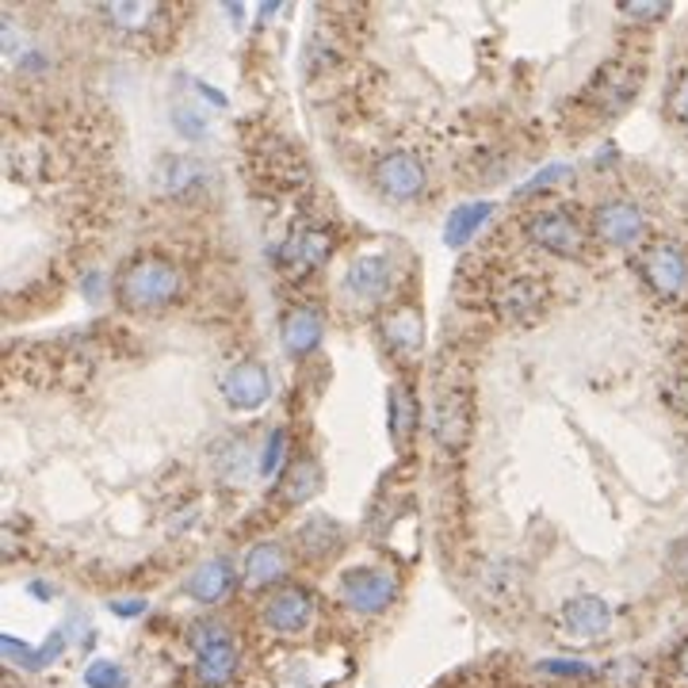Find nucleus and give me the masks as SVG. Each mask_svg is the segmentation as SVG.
<instances>
[{
	"label": "nucleus",
	"mask_w": 688,
	"mask_h": 688,
	"mask_svg": "<svg viewBox=\"0 0 688 688\" xmlns=\"http://www.w3.org/2000/svg\"><path fill=\"white\" fill-rule=\"evenodd\" d=\"M184 291V272L164 253H134L115 280V298L131 314H161L169 310Z\"/></svg>",
	"instance_id": "1"
},
{
	"label": "nucleus",
	"mask_w": 688,
	"mask_h": 688,
	"mask_svg": "<svg viewBox=\"0 0 688 688\" xmlns=\"http://www.w3.org/2000/svg\"><path fill=\"white\" fill-rule=\"evenodd\" d=\"M188 642H192V654H196V665H192V669H196L199 685L226 688L237 673V662H242L237 639L230 635V627L219 624V619H199V624H192Z\"/></svg>",
	"instance_id": "2"
},
{
	"label": "nucleus",
	"mask_w": 688,
	"mask_h": 688,
	"mask_svg": "<svg viewBox=\"0 0 688 688\" xmlns=\"http://www.w3.org/2000/svg\"><path fill=\"white\" fill-rule=\"evenodd\" d=\"M398 578L383 566H348L336 581V597L356 616H379L398 601Z\"/></svg>",
	"instance_id": "3"
},
{
	"label": "nucleus",
	"mask_w": 688,
	"mask_h": 688,
	"mask_svg": "<svg viewBox=\"0 0 688 688\" xmlns=\"http://www.w3.org/2000/svg\"><path fill=\"white\" fill-rule=\"evenodd\" d=\"M525 237L536 245V249L551 253V257H581L589 245V234L581 226V219L566 207H543V211H532L525 219Z\"/></svg>",
	"instance_id": "4"
},
{
	"label": "nucleus",
	"mask_w": 688,
	"mask_h": 688,
	"mask_svg": "<svg viewBox=\"0 0 688 688\" xmlns=\"http://www.w3.org/2000/svg\"><path fill=\"white\" fill-rule=\"evenodd\" d=\"M371 184H376V192L386 204L406 207L425 199V192H429V172H425L421 157L406 153V149H391V153L376 157V164H371Z\"/></svg>",
	"instance_id": "5"
},
{
	"label": "nucleus",
	"mask_w": 688,
	"mask_h": 688,
	"mask_svg": "<svg viewBox=\"0 0 688 688\" xmlns=\"http://www.w3.org/2000/svg\"><path fill=\"white\" fill-rule=\"evenodd\" d=\"M642 73L647 70H642V62H635V58H612L586 85V103H593L601 115H624L635 103V96H639Z\"/></svg>",
	"instance_id": "6"
},
{
	"label": "nucleus",
	"mask_w": 688,
	"mask_h": 688,
	"mask_svg": "<svg viewBox=\"0 0 688 688\" xmlns=\"http://www.w3.org/2000/svg\"><path fill=\"white\" fill-rule=\"evenodd\" d=\"M639 275L658 298L677 303L688 295V253L677 242H650L642 245Z\"/></svg>",
	"instance_id": "7"
},
{
	"label": "nucleus",
	"mask_w": 688,
	"mask_h": 688,
	"mask_svg": "<svg viewBox=\"0 0 688 688\" xmlns=\"http://www.w3.org/2000/svg\"><path fill=\"white\" fill-rule=\"evenodd\" d=\"M490 303H493V310H497V318L513 321V325H532V321H540L543 314H548L551 287L540 280V275H525V272L501 275Z\"/></svg>",
	"instance_id": "8"
},
{
	"label": "nucleus",
	"mask_w": 688,
	"mask_h": 688,
	"mask_svg": "<svg viewBox=\"0 0 688 688\" xmlns=\"http://www.w3.org/2000/svg\"><path fill=\"white\" fill-rule=\"evenodd\" d=\"M394 287H398V268L383 253H364L344 272V295L360 306H379Z\"/></svg>",
	"instance_id": "9"
},
{
	"label": "nucleus",
	"mask_w": 688,
	"mask_h": 688,
	"mask_svg": "<svg viewBox=\"0 0 688 688\" xmlns=\"http://www.w3.org/2000/svg\"><path fill=\"white\" fill-rule=\"evenodd\" d=\"M593 234L612 249H635L647 237V211L631 199H604L593 211Z\"/></svg>",
	"instance_id": "10"
},
{
	"label": "nucleus",
	"mask_w": 688,
	"mask_h": 688,
	"mask_svg": "<svg viewBox=\"0 0 688 688\" xmlns=\"http://www.w3.org/2000/svg\"><path fill=\"white\" fill-rule=\"evenodd\" d=\"M376 329H379V341H383V348L398 364H409V360H417V356H421V348H425V318H421V310H417V306H409V303L386 306V310L379 314Z\"/></svg>",
	"instance_id": "11"
},
{
	"label": "nucleus",
	"mask_w": 688,
	"mask_h": 688,
	"mask_svg": "<svg viewBox=\"0 0 688 688\" xmlns=\"http://www.w3.org/2000/svg\"><path fill=\"white\" fill-rule=\"evenodd\" d=\"M314 612H318V601H314L310 589L283 586L265 601V609H260V624H265L272 635H303L306 627L314 624Z\"/></svg>",
	"instance_id": "12"
},
{
	"label": "nucleus",
	"mask_w": 688,
	"mask_h": 688,
	"mask_svg": "<svg viewBox=\"0 0 688 688\" xmlns=\"http://www.w3.org/2000/svg\"><path fill=\"white\" fill-rule=\"evenodd\" d=\"M432 437L447 452H463L470 437V394L463 386H447L432 398Z\"/></svg>",
	"instance_id": "13"
},
{
	"label": "nucleus",
	"mask_w": 688,
	"mask_h": 688,
	"mask_svg": "<svg viewBox=\"0 0 688 688\" xmlns=\"http://www.w3.org/2000/svg\"><path fill=\"white\" fill-rule=\"evenodd\" d=\"M222 398H226L230 409H242V414H253V409L265 406V402L272 398V379H268L265 364L237 360L234 368L222 376Z\"/></svg>",
	"instance_id": "14"
},
{
	"label": "nucleus",
	"mask_w": 688,
	"mask_h": 688,
	"mask_svg": "<svg viewBox=\"0 0 688 688\" xmlns=\"http://www.w3.org/2000/svg\"><path fill=\"white\" fill-rule=\"evenodd\" d=\"M333 245L336 242L329 226H318V222L298 226L295 234L280 245V265L287 268V272H318V268L333 257Z\"/></svg>",
	"instance_id": "15"
},
{
	"label": "nucleus",
	"mask_w": 688,
	"mask_h": 688,
	"mask_svg": "<svg viewBox=\"0 0 688 688\" xmlns=\"http://www.w3.org/2000/svg\"><path fill=\"white\" fill-rule=\"evenodd\" d=\"M211 172L199 157H184V153H164L161 164H157V184H161L164 196L172 199H192L207 188Z\"/></svg>",
	"instance_id": "16"
},
{
	"label": "nucleus",
	"mask_w": 688,
	"mask_h": 688,
	"mask_svg": "<svg viewBox=\"0 0 688 688\" xmlns=\"http://www.w3.org/2000/svg\"><path fill=\"white\" fill-rule=\"evenodd\" d=\"M563 624L574 639H604L612 627V609L609 601H601L597 593H581L574 601H566Z\"/></svg>",
	"instance_id": "17"
},
{
	"label": "nucleus",
	"mask_w": 688,
	"mask_h": 688,
	"mask_svg": "<svg viewBox=\"0 0 688 688\" xmlns=\"http://www.w3.org/2000/svg\"><path fill=\"white\" fill-rule=\"evenodd\" d=\"M234 586H237V574H234V563H226V558H207V563H199L196 570L188 574V597L199 604H222L234 593Z\"/></svg>",
	"instance_id": "18"
},
{
	"label": "nucleus",
	"mask_w": 688,
	"mask_h": 688,
	"mask_svg": "<svg viewBox=\"0 0 688 688\" xmlns=\"http://www.w3.org/2000/svg\"><path fill=\"white\" fill-rule=\"evenodd\" d=\"M287 574V551L280 548L275 540H260L245 551L242 558V581L249 589H268Z\"/></svg>",
	"instance_id": "19"
},
{
	"label": "nucleus",
	"mask_w": 688,
	"mask_h": 688,
	"mask_svg": "<svg viewBox=\"0 0 688 688\" xmlns=\"http://www.w3.org/2000/svg\"><path fill=\"white\" fill-rule=\"evenodd\" d=\"M321 333H325V321H321L318 306H291L283 314V348L291 356H310L318 348Z\"/></svg>",
	"instance_id": "20"
},
{
	"label": "nucleus",
	"mask_w": 688,
	"mask_h": 688,
	"mask_svg": "<svg viewBox=\"0 0 688 688\" xmlns=\"http://www.w3.org/2000/svg\"><path fill=\"white\" fill-rule=\"evenodd\" d=\"M493 214V204L490 199H475V204H463L452 211V219L444 222V242L452 245V249H463V245L470 242V237L478 234V230L490 222Z\"/></svg>",
	"instance_id": "21"
},
{
	"label": "nucleus",
	"mask_w": 688,
	"mask_h": 688,
	"mask_svg": "<svg viewBox=\"0 0 688 688\" xmlns=\"http://www.w3.org/2000/svg\"><path fill=\"white\" fill-rule=\"evenodd\" d=\"M417 417H421V402H417L414 386L398 383L391 391V406H386V425H391V437L398 440V444H406L417 432Z\"/></svg>",
	"instance_id": "22"
},
{
	"label": "nucleus",
	"mask_w": 688,
	"mask_h": 688,
	"mask_svg": "<svg viewBox=\"0 0 688 688\" xmlns=\"http://www.w3.org/2000/svg\"><path fill=\"white\" fill-rule=\"evenodd\" d=\"M321 486V470L318 463L310 459V455H303V459H295L287 470H283L280 478V493L287 505H303V501H310L314 493H318Z\"/></svg>",
	"instance_id": "23"
},
{
	"label": "nucleus",
	"mask_w": 688,
	"mask_h": 688,
	"mask_svg": "<svg viewBox=\"0 0 688 688\" xmlns=\"http://www.w3.org/2000/svg\"><path fill=\"white\" fill-rule=\"evenodd\" d=\"M336 543H341V528L329 516H318V520L298 528V548L306 551V558H325Z\"/></svg>",
	"instance_id": "24"
},
{
	"label": "nucleus",
	"mask_w": 688,
	"mask_h": 688,
	"mask_svg": "<svg viewBox=\"0 0 688 688\" xmlns=\"http://www.w3.org/2000/svg\"><path fill=\"white\" fill-rule=\"evenodd\" d=\"M103 16L115 27H123L126 35H134V32H153L157 20H161V9H153V4H108Z\"/></svg>",
	"instance_id": "25"
},
{
	"label": "nucleus",
	"mask_w": 688,
	"mask_h": 688,
	"mask_svg": "<svg viewBox=\"0 0 688 688\" xmlns=\"http://www.w3.org/2000/svg\"><path fill=\"white\" fill-rule=\"evenodd\" d=\"M85 685L88 688H126L131 680H126L123 665L108 662V658H96V662L85 669Z\"/></svg>",
	"instance_id": "26"
},
{
	"label": "nucleus",
	"mask_w": 688,
	"mask_h": 688,
	"mask_svg": "<svg viewBox=\"0 0 688 688\" xmlns=\"http://www.w3.org/2000/svg\"><path fill=\"white\" fill-rule=\"evenodd\" d=\"M665 111H669L673 123L688 134V70H680L677 77H673L669 93H665Z\"/></svg>",
	"instance_id": "27"
},
{
	"label": "nucleus",
	"mask_w": 688,
	"mask_h": 688,
	"mask_svg": "<svg viewBox=\"0 0 688 688\" xmlns=\"http://www.w3.org/2000/svg\"><path fill=\"white\" fill-rule=\"evenodd\" d=\"M283 452H287V432L283 429H272L265 440V452H260V475L265 478H275L283 470Z\"/></svg>",
	"instance_id": "28"
},
{
	"label": "nucleus",
	"mask_w": 688,
	"mask_h": 688,
	"mask_svg": "<svg viewBox=\"0 0 688 688\" xmlns=\"http://www.w3.org/2000/svg\"><path fill=\"white\" fill-rule=\"evenodd\" d=\"M574 176V169L566 161H555V164H543L540 172H536L532 181L525 184V196H536V192H551L558 188V184H566Z\"/></svg>",
	"instance_id": "29"
},
{
	"label": "nucleus",
	"mask_w": 688,
	"mask_h": 688,
	"mask_svg": "<svg viewBox=\"0 0 688 688\" xmlns=\"http://www.w3.org/2000/svg\"><path fill=\"white\" fill-rule=\"evenodd\" d=\"M619 12L627 20H639V24H654V20L669 16V4H662V0H627V4H619Z\"/></svg>",
	"instance_id": "30"
},
{
	"label": "nucleus",
	"mask_w": 688,
	"mask_h": 688,
	"mask_svg": "<svg viewBox=\"0 0 688 688\" xmlns=\"http://www.w3.org/2000/svg\"><path fill=\"white\" fill-rule=\"evenodd\" d=\"M540 673H551V677H593V665L574 662V658H548V662H540Z\"/></svg>",
	"instance_id": "31"
},
{
	"label": "nucleus",
	"mask_w": 688,
	"mask_h": 688,
	"mask_svg": "<svg viewBox=\"0 0 688 688\" xmlns=\"http://www.w3.org/2000/svg\"><path fill=\"white\" fill-rule=\"evenodd\" d=\"M172 119H176V126H181V134H192V138H204V134H207V131H204L207 123H204V119H199L192 108H188V111L176 108V111H172Z\"/></svg>",
	"instance_id": "32"
},
{
	"label": "nucleus",
	"mask_w": 688,
	"mask_h": 688,
	"mask_svg": "<svg viewBox=\"0 0 688 688\" xmlns=\"http://www.w3.org/2000/svg\"><path fill=\"white\" fill-rule=\"evenodd\" d=\"M146 609H149L146 597H131V601H111V612H115V616H123V619L142 616V612H146Z\"/></svg>",
	"instance_id": "33"
},
{
	"label": "nucleus",
	"mask_w": 688,
	"mask_h": 688,
	"mask_svg": "<svg viewBox=\"0 0 688 688\" xmlns=\"http://www.w3.org/2000/svg\"><path fill=\"white\" fill-rule=\"evenodd\" d=\"M677 677L688 685V639H685V647L677 650Z\"/></svg>",
	"instance_id": "34"
}]
</instances>
